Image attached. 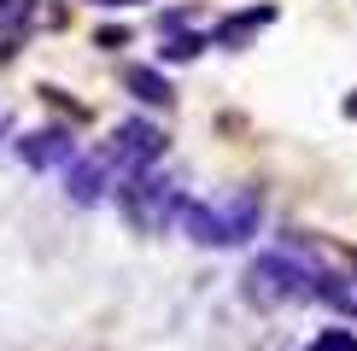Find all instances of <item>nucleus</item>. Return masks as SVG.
<instances>
[{"label":"nucleus","mask_w":357,"mask_h":351,"mask_svg":"<svg viewBox=\"0 0 357 351\" xmlns=\"http://www.w3.org/2000/svg\"><path fill=\"white\" fill-rule=\"evenodd\" d=\"M264 228V194L258 187H229L217 199H188L182 211V234L205 252H229V246H246L252 234Z\"/></svg>","instance_id":"1"},{"label":"nucleus","mask_w":357,"mask_h":351,"mask_svg":"<svg viewBox=\"0 0 357 351\" xmlns=\"http://www.w3.org/2000/svg\"><path fill=\"white\" fill-rule=\"evenodd\" d=\"M241 292H246L252 311H287V304L317 299V275H310L287 246H270V252H258V258L246 263Z\"/></svg>","instance_id":"2"},{"label":"nucleus","mask_w":357,"mask_h":351,"mask_svg":"<svg viewBox=\"0 0 357 351\" xmlns=\"http://www.w3.org/2000/svg\"><path fill=\"white\" fill-rule=\"evenodd\" d=\"M117 211H123V223L129 228H141V234H165L176 217L188 211V194H182V182L165 170H141V176H129L123 187H117Z\"/></svg>","instance_id":"3"},{"label":"nucleus","mask_w":357,"mask_h":351,"mask_svg":"<svg viewBox=\"0 0 357 351\" xmlns=\"http://www.w3.org/2000/svg\"><path fill=\"white\" fill-rule=\"evenodd\" d=\"M165 146H170V135L158 123H146V117H123V123L112 129L106 153L117 158V170H123V176H141V170H158Z\"/></svg>","instance_id":"4"},{"label":"nucleus","mask_w":357,"mask_h":351,"mask_svg":"<svg viewBox=\"0 0 357 351\" xmlns=\"http://www.w3.org/2000/svg\"><path fill=\"white\" fill-rule=\"evenodd\" d=\"M129 176L117 170V158L106 153V146H94V153H82L77 164L65 170V194H70V205H100L106 194H117Z\"/></svg>","instance_id":"5"},{"label":"nucleus","mask_w":357,"mask_h":351,"mask_svg":"<svg viewBox=\"0 0 357 351\" xmlns=\"http://www.w3.org/2000/svg\"><path fill=\"white\" fill-rule=\"evenodd\" d=\"M18 158L29 170H53V164H77V141L70 129H29L18 141Z\"/></svg>","instance_id":"6"},{"label":"nucleus","mask_w":357,"mask_h":351,"mask_svg":"<svg viewBox=\"0 0 357 351\" xmlns=\"http://www.w3.org/2000/svg\"><path fill=\"white\" fill-rule=\"evenodd\" d=\"M281 18V12L270 6V0H258V6H246V12H229V18H222L217 29H211V47H229V53H241L252 36H258V29H270Z\"/></svg>","instance_id":"7"},{"label":"nucleus","mask_w":357,"mask_h":351,"mask_svg":"<svg viewBox=\"0 0 357 351\" xmlns=\"http://www.w3.org/2000/svg\"><path fill=\"white\" fill-rule=\"evenodd\" d=\"M317 299L328 304V311H340V316H357V258H346L334 275H322Z\"/></svg>","instance_id":"8"},{"label":"nucleus","mask_w":357,"mask_h":351,"mask_svg":"<svg viewBox=\"0 0 357 351\" xmlns=\"http://www.w3.org/2000/svg\"><path fill=\"white\" fill-rule=\"evenodd\" d=\"M123 88L141 100V106H176V88L165 82V70H158V65H129L123 70Z\"/></svg>","instance_id":"9"},{"label":"nucleus","mask_w":357,"mask_h":351,"mask_svg":"<svg viewBox=\"0 0 357 351\" xmlns=\"http://www.w3.org/2000/svg\"><path fill=\"white\" fill-rule=\"evenodd\" d=\"M205 47H211V36H199V29H170L158 58H165V65H188V58H199Z\"/></svg>","instance_id":"10"},{"label":"nucleus","mask_w":357,"mask_h":351,"mask_svg":"<svg viewBox=\"0 0 357 351\" xmlns=\"http://www.w3.org/2000/svg\"><path fill=\"white\" fill-rule=\"evenodd\" d=\"M29 18H36V0H0V29H29Z\"/></svg>","instance_id":"11"},{"label":"nucleus","mask_w":357,"mask_h":351,"mask_svg":"<svg viewBox=\"0 0 357 351\" xmlns=\"http://www.w3.org/2000/svg\"><path fill=\"white\" fill-rule=\"evenodd\" d=\"M305 351H357V334H351V328H322Z\"/></svg>","instance_id":"12"},{"label":"nucleus","mask_w":357,"mask_h":351,"mask_svg":"<svg viewBox=\"0 0 357 351\" xmlns=\"http://www.w3.org/2000/svg\"><path fill=\"white\" fill-rule=\"evenodd\" d=\"M88 6H135V0H88Z\"/></svg>","instance_id":"13"},{"label":"nucleus","mask_w":357,"mask_h":351,"mask_svg":"<svg viewBox=\"0 0 357 351\" xmlns=\"http://www.w3.org/2000/svg\"><path fill=\"white\" fill-rule=\"evenodd\" d=\"M346 117H357V94H346Z\"/></svg>","instance_id":"14"}]
</instances>
